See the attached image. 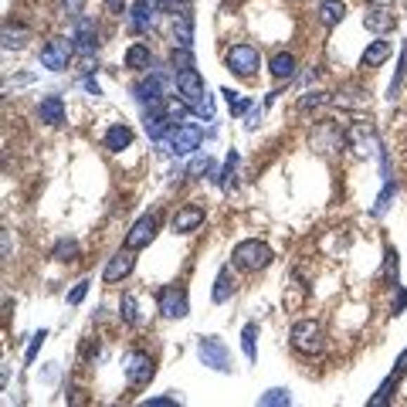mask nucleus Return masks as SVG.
<instances>
[{"label":"nucleus","instance_id":"nucleus-40","mask_svg":"<svg viewBox=\"0 0 407 407\" xmlns=\"http://www.w3.org/2000/svg\"><path fill=\"white\" fill-rule=\"evenodd\" d=\"M207 170H211V160H207V156H194V160L187 163V176H190V180L200 174H207Z\"/></svg>","mask_w":407,"mask_h":407},{"label":"nucleus","instance_id":"nucleus-32","mask_svg":"<svg viewBox=\"0 0 407 407\" xmlns=\"http://www.w3.org/2000/svg\"><path fill=\"white\" fill-rule=\"evenodd\" d=\"M241 349H245L248 363L258 360V323H248V326L241 330Z\"/></svg>","mask_w":407,"mask_h":407},{"label":"nucleus","instance_id":"nucleus-43","mask_svg":"<svg viewBox=\"0 0 407 407\" xmlns=\"http://www.w3.org/2000/svg\"><path fill=\"white\" fill-rule=\"evenodd\" d=\"M194 112H197L200 119H214V96H211V92H207V96H204L200 102H197V105H194Z\"/></svg>","mask_w":407,"mask_h":407},{"label":"nucleus","instance_id":"nucleus-42","mask_svg":"<svg viewBox=\"0 0 407 407\" xmlns=\"http://www.w3.org/2000/svg\"><path fill=\"white\" fill-rule=\"evenodd\" d=\"M404 306H407V289H404V285H394V302H390V312H394V316H401Z\"/></svg>","mask_w":407,"mask_h":407},{"label":"nucleus","instance_id":"nucleus-49","mask_svg":"<svg viewBox=\"0 0 407 407\" xmlns=\"http://www.w3.org/2000/svg\"><path fill=\"white\" fill-rule=\"evenodd\" d=\"M85 89H89L92 96H98V85H96V78H85Z\"/></svg>","mask_w":407,"mask_h":407},{"label":"nucleus","instance_id":"nucleus-29","mask_svg":"<svg viewBox=\"0 0 407 407\" xmlns=\"http://www.w3.org/2000/svg\"><path fill=\"white\" fill-rule=\"evenodd\" d=\"M150 65H153V55H150L146 44H133V48L126 51V68H133V72H150Z\"/></svg>","mask_w":407,"mask_h":407},{"label":"nucleus","instance_id":"nucleus-7","mask_svg":"<svg viewBox=\"0 0 407 407\" xmlns=\"http://www.w3.org/2000/svg\"><path fill=\"white\" fill-rule=\"evenodd\" d=\"M156 306H160V316L163 319H183L190 312V302H187V292L183 285H163V292L156 295Z\"/></svg>","mask_w":407,"mask_h":407},{"label":"nucleus","instance_id":"nucleus-35","mask_svg":"<svg viewBox=\"0 0 407 407\" xmlns=\"http://www.w3.org/2000/svg\"><path fill=\"white\" fill-rule=\"evenodd\" d=\"M261 407H289L292 404V397H289V390H282V387H275V390H265L261 394V401H258Z\"/></svg>","mask_w":407,"mask_h":407},{"label":"nucleus","instance_id":"nucleus-47","mask_svg":"<svg viewBox=\"0 0 407 407\" xmlns=\"http://www.w3.org/2000/svg\"><path fill=\"white\" fill-rule=\"evenodd\" d=\"M146 404H150V407H163V404L170 407V404H176V401H174V397H156V401H146Z\"/></svg>","mask_w":407,"mask_h":407},{"label":"nucleus","instance_id":"nucleus-48","mask_svg":"<svg viewBox=\"0 0 407 407\" xmlns=\"http://www.w3.org/2000/svg\"><path fill=\"white\" fill-rule=\"evenodd\" d=\"M407 370V349L404 353H401V360H397V367H394V373H397V377H401V373H404Z\"/></svg>","mask_w":407,"mask_h":407},{"label":"nucleus","instance_id":"nucleus-20","mask_svg":"<svg viewBox=\"0 0 407 407\" xmlns=\"http://www.w3.org/2000/svg\"><path fill=\"white\" fill-rule=\"evenodd\" d=\"M367 89H360V85H343L332 96V105H340V109H367Z\"/></svg>","mask_w":407,"mask_h":407},{"label":"nucleus","instance_id":"nucleus-41","mask_svg":"<svg viewBox=\"0 0 407 407\" xmlns=\"http://www.w3.org/2000/svg\"><path fill=\"white\" fill-rule=\"evenodd\" d=\"M85 295H89V278H82V282L72 285V292H68V306H78Z\"/></svg>","mask_w":407,"mask_h":407},{"label":"nucleus","instance_id":"nucleus-14","mask_svg":"<svg viewBox=\"0 0 407 407\" xmlns=\"http://www.w3.org/2000/svg\"><path fill=\"white\" fill-rule=\"evenodd\" d=\"M136 269V258H133V248H122L119 254L109 258V265L102 269V278H105V285H116L122 278H129Z\"/></svg>","mask_w":407,"mask_h":407},{"label":"nucleus","instance_id":"nucleus-19","mask_svg":"<svg viewBox=\"0 0 407 407\" xmlns=\"http://www.w3.org/2000/svg\"><path fill=\"white\" fill-rule=\"evenodd\" d=\"M105 150L109 153H122V150H129L133 146V129L129 126H122V122H112L109 129H105Z\"/></svg>","mask_w":407,"mask_h":407},{"label":"nucleus","instance_id":"nucleus-9","mask_svg":"<svg viewBox=\"0 0 407 407\" xmlns=\"http://www.w3.org/2000/svg\"><path fill=\"white\" fill-rule=\"evenodd\" d=\"M197 356H200L204 367L217 370V373H231V353H228V347L221 340H200Z\"/></svg>","mask_w":407,"mask_h":407},{"label":"nucleus","instance_id":"nucleus-38","mask_svg":"<svg viewBox=\"0 0 407 407\" xmlns=\"http://www.w3.org/2000/svg\"><path fill=\"white\" fill-rule=\"evenodd\" d=\"M44 340H48V332H44V330H38L34 336H31V343H27V349H24V367H27V363H34V356H38V349H41Z\"/></svg>","mask_w":407,"mask_h":407},{"label":"nucleus","instance_id":"nucleus-13","mask_svg":"<svg viewBox=\"0 0 407 407\" xmlns=\"http://www.w3.org/2000/svg\"><path fill=\"white\" fill-rule=\"evenodd\" d=\"M176 96H183L187 102H190V109H194L200 98L207 96V89H204V78H200V72L197 68H187V72H176Z\"/></svg>","mask_w":407,"mask_h":407},{"label":"nucleus","instance_id":"nucleus-18","mask_svg":"<svg viewBox=\"0 0 407 407\" xmlns=\"http://www.w3.org/2000/svg\"><path fill=\"white\" fill-rule=\"evenodd\" d=\"M27 44H31V31H27V27L4 24V31H0V48H4V51H20V48H27Z\"/></svg>","mask_w":407,"mask_h":407},{"label":"nucleus","instance_id":"nucleus-1","mask_svg":"<svg viewBox=\"0 0 407 407\" xmlns=\"http://www.w3.org/2000/svg\"><path fill=\"white\" fill-rule=\"evenodd\" d=\"M271 248L265 241H258V238H248V241H241V245H234L231 252V265L241 271H261L271 265Z\"/></svg>","mask_w":407,"mask_h":407},{"label":"nucleus","instance_id":"nucleus-31","mask_svg":"<svg viewBox=\"0 0 407 407\" xmlns=\"http://www.w3.org/2000/svg\"><path fill=\"white\" fill-rule=\"evenodd\" d=\"M238 163H241V156H238V150H231V153H228V163H224L221 170H214V167H211L214 187H228V183H231V176H234V170H238Z\"/></svg>","mask_w":407,"mask_h":407},{"label":"nucleus","instance_id":"nucleus-8","mask_svg":"<svg viewBox=\"0 0 407 407\" xmlns=\"http://www.w3.org/2000/svg\"><path fill=\"white\" fill-rule=\"evenodd\" d=\"M156 234H160V217H156V214H143L133 228H129V234H126V248L143 252L146 245L156 241Z\"/></svg>","mask_w":407,"mask_h":407},{"label":"nucleus","instance_id":"nucleus-36","mask_svg":"<svg viewBox=\"0 0 407 407\" xmlns=\"http://www.w3.org/2000/svg\"><path fill=\"white\" fill-rule=\"evenodd\" d=\"M397 380H401V377H397V373H390L387 380L380 384V390H377V394L370 397V404H387V401H390V390L397 387Z\"/></svg>","mask_w":407,"mask_h":407},{"label":"nucleus","instance_id":"nucleus-3","mask_svg":"<svg viewBox=\"0 0 407 407\" xmlns=\"http://www.w3.org/2000/svg\"><path fill=\"white\" fill-rule=\"evenodd\" d=\"M224 65H228V68H231V75H238V78H254V75H258V68H261V58H258V48H254V44L238 41V44L228 48Z\"/></svg>","mask_w":407,"mask_h":407},{"label":"nucleus","instance_id":"nucleus-4","mask_svg":"<svg viewBox=\"0 0 407 407\" xmlns=\"http://www.w3.org/2000/svg\"><path fill=\"white\" fill-rule=\"evenodd\" d=\"M200 143H204V129L197 126V122H176L174 129H170V139H167V146H170V153L176 156H194L200 150Z\"/></svg>","mask_w":407,"mask_h":407},{"label":"nucleus","instance_id":"nucleus-24","mask_svg":"<svg viewBox=\"0 0 407 407\" xmlns=\"http://www.w3.org/2000/svg\"><path fill=\"white\" fill-rule=\"evenodd\" d=\"M363 27L373 31V34H387V31H394V18H390L387 7H373L367 18H363Z\"/></svg>","mask_w":407,"mask_h":407},{"label":"nucleus","instance_id":"nucleus-11","mask_svg":"<svg viewBox=\"0 0 407 407\" xmlns=\"http://www.w3.org/2000/svg\"><path fill=\"white\" fill-rule=\"evenodd\" d=\"M68 61H72V44L65 38H51L41 48V68H48V72H65Z\"/></svg>","mask_w":407,"mask_h":407},{"label":"nucleus","instance_id":"nucleus-15","mask_svg":"<svg viewBox=\"0 0 407 407\" xmlns=\"http://www.w3.org/2000/svg\"><path fill=\"white\" fill-rule=\"evenodd\" d=\"M174 20V44L176 48H190L194 44V7L190 11H180V14H170Z\"/></svg>","mask_w":407,"mask_h":407},{"label":"nucleus","instance_id":"nucleus-2","mask_svg":"<svg viewBox=\"0 0 407 407\" xmlns=\"http://www.w3.org/2000/svg\"><path fill=\"white\" fill-rule=\"evenodd\" d=\"M289 340H292V347L299 349V353H306V356H319L326 349V332H323V323H316V319L292 323Z\"/></svg>","mask_w":407,"mask_h":407},{"label":"nucleus","instance_id":"nucleus-5","mask_svg":"<svg viewBox=\"0 0 407 407\" xmlns=\"http://www.w3.org/2000/svg\"><path fill=\"white\" fill-rule=\"evenodd\" d=\"M122 373H126V380L133 387H146L156 377V360L150 353H143V349H129L126 360H122Z\"/></svg>","mask_w":407,"mask_h":407},{"label":"nucleus","instance_id":"nucleus-16","mask_svg":"<svg viewBox=\"0 0 407 407\" xmlns=\"http://www.w3.org/2000/svg\"><path fill=\"white\" fill-rule=\"evenodd\" d=\"M204 217H207V211L200 207V204H187V207H180L174 217V231L176 234H190L197 231L200 224H204Z\"/></svg>","mask_w":407,"mask_h":407},{"label":"nucleus","instance_id":"nucleus-34","mask_svg":"<svg viewBox=\"0 0 407 407\" xmlns=\"http://www.w3.org/2000/svg\"><path fill=\"white\" fill-rule=\"evenodd\" d=\"M170 65H174L176 72H187V68H197L194 51H190V48H174V55H170Z\"/></svg>","mask_w":407,"mask_h":407},{"label":"nucleus","instance_id":"nucleus-30","mask_svg":"<svg viewBox=\"0 0 407 407\" xmlns=\"http://www.w3.org/2000/svg\"><path fill=\"white\" fill-rule=\"evenodd\" d=\"M332 96L330 92H323V89H312L306 96L295 102V112H316V109H323V105H330Z\"/></svg>","mask_w":407,"mask_h":407},{"label":"nucleus","instance_id":"nucleus-46","mask_svg":"<svg viewBox=\"0 0 407 407\" xmlns=\"http://www.w3.org/2000/svg\"><path fill=\"white\" fill-rule=\"evenodd\" d=\"M126 11V0H105V14H122Z\"/></svg>","mask_w":407,"mask_h":407},{"label":"nucleus","instance_id":"nucleus-28","mask_svg":"<svg viewBox=\"0 0 407 407\" xmlns=\"http://www.w3.org/2000/svg\"><path fill=\"white\" fill-rule=\"evenodd\" d=\"M343 18H347V4H343V0H323V4H319V20H323L326 27H336Z\"/></svg>","mask_w":407,"mask_h":407},{"label":"nucleus","instance_id":"nucleus-6","mask_svg":"<svg viewBox=\"0 0 407 407\" xmlns=\"http://www.w3.org/2000/svg\"><path fill=\"white\" fill-rule=\"evenodd\" d=\"M167 85H170V75H167V72H160V68H153V72H146V75L136 82L133 98L139 102V105L160 102V98H167Z\"/></svg>","mask_w":407,"mask_h":407},{"label":"nucleus","instance_id":"nucleus-37","mask_svg":"<svg viewBox=\"0 0 407 407\" xmlns=\"http://www.w3.org/2000/svg\"><path fill=\"white\" fill-rule=\"evenodd\" d=\"M221 96H224L228 102H231V112H234V116H245V112L252 109V102H248V98H241L238 92H231V89H224Z\"/></svg>","mask_w":407,"mask_h":407},{"label":"nucleus","instance_id":"nucleus-44","mask_svg":"<svg viewBox=\"0 0 407 407\" xmlns=\"http://www.w3.org/2000/svg\"><path fill=\"white\" fill-rule=\"evenodd\" d=\"M404 72H407V48L401 51V65H397V75H394V85H390V96L401 89V82H404Z\"/></svg>","mask_w":407,"mask_h":407},{"label":"nucleus","instance_id":"nucleus-50","mask_svg":"<svg viewBox=\"0 0 407 407\" xmlns=\"http://www.w3.org/2000/svg\"><path fill=\"white\" fill-rule=\"evenodd\" d=\"M370 4H373V7H387L390 0H370Z\"/></svg>","mask_w":407,"mask_h":407},{"label":"nucleus","instance_id":"nucleus-22","mask_svg":"<svg viewBox=\"0 0 407 407\" xmlns=\"http://www.w3.org/2000/svg\"><path fill=\"white\" fill-rule=\"evenodd\" d=\"M390 41H384V38H377V41H370V48L363 51V58H360V65L363 68H377V65H384V61L390 58Z\"/></svg>","mask_w":407,"mask_h":407},{"label":"nucleus","instance_id":"nucleus-45","mask_svg":"<svg viewBox=\"0 0 407 407\" xmlns=\"http://www.w3.org/2000/svg\"><path fill=\"white\" fill-rule=\"evenodd\" d=\"M61 7H65L68 18H78V14L85 11V0H61Z\"/></svg>","mask_w":407,"mask_h":407},{"label":"nucleus","instance_id":"nucleus-39","mask_svg":"<svg viewBox=\"0 0 407 407\" xmlns=\"http://www.w3.org/2000/svg\"><path fill=\"white\" fill-rule=\"evenodd\" d=\"M384 275H387V282L397 285V252H394V248L384 252Z\"/></svg>","mask_w":407,"mask_h":407},{"label":"nucleus","instance_id":"nucleus-21","mask_svg":"<svg viewBox=\"0 0 407 407\" xmlns=\"http://www.w3.org/2000/svg\"><path fill=\"white\" fill-rule=\"evenodd\" d=\"M38 119L48 126H65V102L61 96H44L38 105Z\"/></svg>","mask_w":407,"mask_h":407},{"label":"nucleus","instance_id":"nucleus-27","mask_svg":"<svg viewBox=\"0 0 407 407\" xmlns=\"http://www.w3.org/2000/svg\"><path fill=\"white\" fill-rule=\"evenodd\" d=\"M119 316H122V323H126V326H139V323H143V312H139V299H136L133 292H126V295L119 299Z\"/></svg>","mask_w":407,"mask_h":407},{"label":"nucleus","instance_id":"nucleus-12","mask_svg":"<svg viewBox=\"0 0 407 407\" xmlns=\"http://www.w3.org/2000/svg\"><path fill=\"white\" fill-rule=\"evenodd\" d=\"M309 150H316V153H336V150H343V133L332 122H319V126H312V133H309Z\"/></svg>","mask_w":407,"mask_h":407},{"label":"nucleus","instance_id":"nucleus-23","mask_svg":"<svg viewBox=\"0 0 407 407\" xmlns=\"http://www.w3.org/2000/svg\"><path fill=\"white\" fill-rule=\"evenodd\" d=\"M75 48L82 55H92L98 48V38H96V24L92 20H78V31H75Z\"/></svg>","mask_w":407,"mask_h":407},{"label":"nucleus","instance_id":"nucleus-17","mask_svg":"<svg viewBox=\"0 0 407 407\" xmlns=\"http://www.w3.org/2000/svg\"><path fill=\"white\" fill-rule=\"evenodd\" d=\"M156 11H160V7H156L153 0H136L133 18H129V27H133L136 34H146V31H153Z\"/></svg>","mask_w":407,"mask_h":407},{"label":"nucleus","instance_id":"nucleus-33","mask_svg":"<svg viewBox=\"0 0 407 407\" xmlns=\"http://www.w3.org/2000/svg\"><path fill=\"white\" fill-rule=\"evenodd\" d=\"M51 258H58V261H75V258H78V241H75V238L58 241V245H55V252H51Z\"/></svg>","mask_w":407,"mask_h":407},{"label":"nucleus","instance_id":"nucleus-10","mask_svg":"<svg viewBox=\"0 0 407 407\" xmlns=\"http://www.w3.org/2000/svg\"><path fill=\"white\" fill-rule=\"evenodd\" d=\"M347 143L360 160L370 156L373 150H377V126H373V122H353V126L347 129Z\"/></svg>","mask_w":407,"mask_h":407},{"label":"nucleus","instance_id":"nucleus-25","mask_svg":"<svg viewBox=\"0 0 407 407\" xmlns=\"http://www.w3.org/2000/svg\"><path fill=\"white\" fill-rule=\"evenodd\" d=\"M269 72H271V78H278V82L292 78V75H295V55H292V51H278V55H271Z\"/></svg>","mask_w":407,"mask_h":407},{"label":"nucleus","instance_id":"nucleus-26","mask_svg":"<svg viewBox=\"0 0 407 407\" xmlns=\"http://www.w3.org/2000/svg\"><path fill=\"white\" fill-rule=\"evenodd\" d=\"M234 295V278H231V269H221L217 271V278H214V289H211V299L221 306V302H228Z\"/></svg>","mask_w":407,"mask_h":407}]
</instances>
